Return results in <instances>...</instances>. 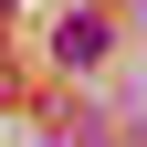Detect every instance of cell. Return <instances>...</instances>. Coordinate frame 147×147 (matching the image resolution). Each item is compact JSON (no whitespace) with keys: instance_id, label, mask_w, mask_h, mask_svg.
<instances>
[{"instance_id":"6da1fadb","label":"cell","mask_w":147,"mask_h":147,"mask_svg":"<svg viewBox=\"0 0 147 147\" xmlns=\"http://www.w3.org/2000/svg\"><path fill=\"white\" fill-rule=\"evenodd\" d=\"M53 53H63L74 74H84V63H105V21H95V11H74V21H53Z\"/></svg>"}]
</instances>
